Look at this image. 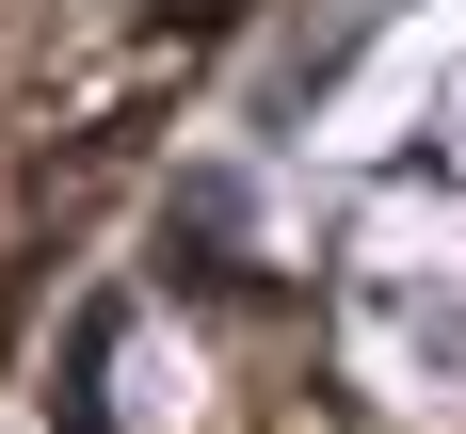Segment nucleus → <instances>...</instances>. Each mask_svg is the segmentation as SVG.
I'll list each match as a JSON object with an SVG mask.
<instances>
[{
	"instance_id": "obj_1",
	"label": "nucleus",
	"mask_w": 466,
	"mask_h": 434,
	"mask_svg": "<svg viewBox=\"0 0 466 434\" xmlns=\"http://www.w3.org/2000/svg\"><path fill=\"white\" fill-rule=\"evenodd\" d=\"M177 16H193V33H209V16H241V0H177Z\"/></svg>"
}]
</instances>
